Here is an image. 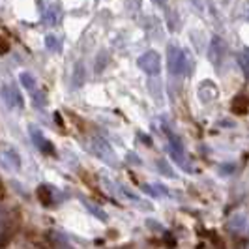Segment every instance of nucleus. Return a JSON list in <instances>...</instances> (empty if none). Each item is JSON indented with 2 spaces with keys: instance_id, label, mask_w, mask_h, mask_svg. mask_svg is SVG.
<instances>
[{
  "instance_id": "nucleus-1",
  "label": "nucleus",
  "mask_w": 249,
  "mask_h": 249,
  "mask_svg": "<svg viewBox=\"0 0 249 249\" xmlns=\"http://www.w3.org/2000/svg\"><path fill=\"white\" fill-rule=\"evenodd\" d=\"M161 131L163 135L167 137V142H169V152H171V156H173V160L176 161V165L182 169V171H186V173H191V167L187 165L189 160H187L186 156V150H184V144H182V141L176 137V133L169 127V125L163 122L161 124Z\"/></svg>"
},
{
  "instance_id": "nucleus-2",
  "label": "nucleus",
  "mask_w": 249,
  "mask_h": 249,
  "mask_svg": "<svg viewBox=\"0 0 249 249\" xmlns=\"http://www.w3.org/2000/svg\"><path fill=\"white\" fill-rule=\"evenodd\" d=\"M167 66H169V71L175 77H182L187 75L189 70V58H187L186 51L182 47H178L175 43H171L167 47Z\"/></svg>"
},
{
  "instance_id": "nucleus-3",
  "label": "nucleus",
  "mask_w": 249,
  "mask_h": 249,
  "mask_svg": "<svg viewBox=\"0 0 249 249\" xmlns=\"http://www.w3.org/2000/svg\"><path fill=\"white\" fill-rule=\"evenodd\" d=\"M19 81H21L23 88L28 92L30 100L34 103V107H36V109H43V107L47 105V98H45L43 90L39 88V85H37L36 77L32 73H28V71H23V73L19 75Z\"/></svg>"
},
{
  "instance_id": "nucleus-4",
  "label": "nucleus",
  "mask_w": 249,
  "mask_h": 249,
  "mask_svg": "<svg viewBox=\"0 0 249 249\" xmlns=\"http://www.w3.org/2000/svg\"><path fill=\"white\" fill-rule=\"evenodd\" d=\"M88 150H90L96 158H100L103 163L116 165V156H114V152H112L111 144H109L103 137H92L90 139V141H88Z\"/></svg>"
},
{
  "instance_id": "nucleus-5",
  "label": "nucleus",
  "mask_w": 249,
  "mask_h": 249,
  "mask_svg": "<svg viewBox=\"0 0 249 249\" xmlns=\"http://www.w3.org/2000/svg\"><path fill=\"white\" fill-rule=\"evenodd\" d=\"M137 64H139V68L146 75H150V77H156V75L161 73V56H160V53H156V51H146V53H142Z\"/></svg>"
},
{
  "instance_id": "nucleus-6",
  "label": "nucleus",
  "mask_w": 249,
  "mask_h": 249,
  "mask_svg": "<svg viewBox=\"0 0 249 249\" xmlns=\"http://www.w3.org/2000/svg\"><path fill=\"white\" fill-rule=\"evenodd\" d=\"M0 98L6 103L8 109H23L25 107V100H23L21 92L13 85H2L0 87Z\"/></svg>"
},
{
  "instance_id": "nucleus-7",
  "label": "nucleus",
  "mask_w": 249,
  "mask_h": 249,
  "mask_svg": "<svg viewBox=\"0 0 249 249\" xmlns=\"http://www.w3.org/2000/svg\"><path fill=\"white\" fill-rule=\"evenodd\" d=\"M223 56H225V41L219 36H212L210 45H208V60L215 68H219L221 62H223Z\"/></svg>"
},
{
  "instance_id": "nucleus-8",
  "label": "nucleus",
  "mask_w": 249,
  "mask_h": 249,
  "mask_svg": "<svg viewBox=\"0 0 249 249\" xmlns=\"http://www.w3.org/2000/svg\"><path fill=\"white\" fill-rule=\"evenodd\" d=\"M28 131H30V139H32V142L36 144L39 152H43V154H54L53 144H51L47 139L43 137V133H41V129H39V127L30 125V127H28Z\"/></svg>"
},
{
  "instance_id": "nucleus-9",
  "label": "nucleus",
  "mask_w": 249,
  "mask_h": 249,
  "mask_svg": "<svg viewBox=\"0 0 249 249\" xmlns=\"http://www.w3.org/2000/svg\"><path fill=\"white\" fill-rule=\"evenodd\" d=\"M217 94H219V90L215 87V83L212 81H202L199 85V100L202 103H210L217 98Z\"/></svg>"
},
{
  "instance_id": "nucleus-10",
  "label": "nucleus",
  "mask_w": 249,
  "mask_h": 249,
  "mask_svg": "<svg viewBox=\"0 0 249 249\" xmlns=\"http://www.w3.org/2000/svg\"><path fill=\"white\" fill-rule=\"evenodd\" d=\"M87 81V70H85V64L83 62H77L73 68V75H71V87L77 90L85 85Z\"/></svg>"
},
{
  "instance_id": "nucleus-11",
  "label": "nucleus",
  "mask_w": 249,
  "mask_h": 249,
  "mask_svg": "<svg viewBox=\"0 0 249 249\" xmlns=\"http://www.w3.org/2000/svg\"><path fill=\"white\" fill-rule=\"evenodd\" d=\"M229 227H231V231L242 234V232L248 231V217H246L244 213H234V215L231 217V221H229Z\"/></svg>"
},
{
  "instance_id": "nucleus-12",
  "label": "nucleus",
  "mask_w": 249,
  "mask_h": 249,
  "mask_svg": "<svg viewBox=\"0 0 249 249\" xmlns=\"http://www.w3.org/2000/svg\"><path fill=\"white\" fill-rule=\"evenodd\" d=\"M4 160L10 163V167H12V169H15V171H19V169H21V158H19L17 150L4 148Z\"/></svg>"
},
{
  "instance_id": "nucleus-13",
  "label": "nucleus",
  "mask_w": 249,
  "mask_h": 249,
  "mask_svg": "<svg viewBox=\"0 0 249 249\" xmlns=\"http://www.w3.org/2000/svg\"><path fill=\"white\" fill-rule=\"evenodd\" d=\"M85 206H87V210L92 213V215H96L101 221H107V213L103 212V210H100V206H96V204H92V202H87V200H85Z\"/></svg>"
},
{
  "instance_id": "nucleus-14",
  "label": "nucleus",
  "mask_w": 249,
  "mask_h": 249,
  "mask_svg": "<svg viewBox=\"0 0 249 249\" xmlns=\"http://www.w3.org/2000/svg\"><path fill=\"white\" fill-rule=\"evenodd\" d=\"M158 171H160L163 176H167V178H175L176 176L175 171L171 169V165L165 161V160H160V161H158Z\"/></svg>"
},
{
  "instance_id": "nucleus-15",
  "label": "nucleus",
  "mask_w": 249,
  "mask_h": 249,
  "mask_svg": "<svg viewBox=\"0 0 249 249\" xmlns=\"http://www.w3.org/2000/svg\"><path fill=\"white\" fill-rule=\"evenodd\" d=\"M236 62H238V66L242 68V71L249 77V56L248 54H246V53H240V54L236 56Z\"/></svg>"
},
{
  "instance_id": "nucleus-16",
  "label": "nucleus",
  "mask_w": 249,
  "mask_h": 249,
  "mask_svg": "<svg viewBox=\"0 0 249 249\" xmlns=\"http://www.w3.org/2000/svg\"><path fill=\"white\" fill-rule=\"evenodd\" d=\"M45 47H47L49 51H53V53H58V51H60V41H58L54 36H51L49 34V36L45 37Z\"/></svg>"
},
{
  "instance_id": "nucleus-17",
  "label": "nucleus",
  "mask_w": 249,
  "mask_h": 249,
  "mask_svg": "<svg viewBox=\"0 0 249 249\" xmlns=\"http://www.w3.org/2000/svg\"><path fill=\"white\" fill-rule=\"evenodd\" d=\"M156 186V189H158V193H160V197H171V193H169V189L163 186V184H154Z\"/></svg>"
},
{
  "instance_id": "nucleus-18",
  "label": "nucleus",
  "mask_w": 249,
  "mask_h": 249,
  "mask_svg": "<svg viewBox=\"0 0 249 249\" xmlns=\"http://www.w3.org/2000/svg\"><path fill=\"white\" fill-rule=\"evenodd\" d=\"M189 2H191L199 12H204V2H202V0H189Z\"/></svg>"
},
{
  "instance_id": "nucleus-19",
  "label": "nucleus",
  "mask_w": 249,
  "mask_h": 249,
  "mask_svg": "<svg viewBox=\"0 0 249 249\" xmlns=\"http://www.w3.org/2000/svg\"><path fill=\"white\" fill-rule=\"evenodd\" d=\"M154 2H156V4H158V6H160V8H163V6H165V4H167V0H154Z\"/></svg>"
},
{
  "instance_id": "nucleus-20",
  "label": "nucleus",
  "mask_w": 249,
  "mask_h": 249,
  "mask_svg": "<svg viewBox=\"0 0 249 249\" xmlns=\"http://www.w3.org/2000/svg\"><path fill=\"white\" fill-rule=\"evenodd\" d=\"M244 53H246V54L249 56V47H248V49H244Z\"/></svg>"
}]
</instances>
